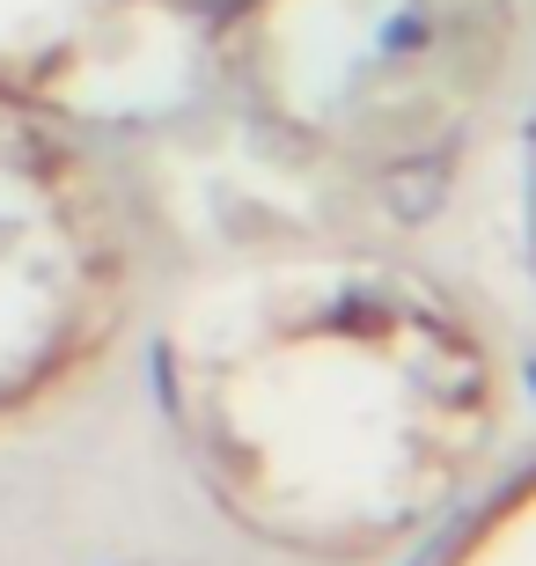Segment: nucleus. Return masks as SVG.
I'll list each match as a JSON object with an SVG mask.
<instances>
[{
	"label": "nucleus",
	"instance_id": "obj_1",
	"mask_svg": "<svg viewBox=\"0 0 536 566\" xmlns=\"http://www.w3.org/2000/svg\"><path fill=\"white\" fill-rule=\"evenodd\" d=\"M258 0H0V96L111 111L169 96L207 66H235Z\"/></svg>",
	"mask_w": 536,
	"mask_h": 566
}]
</instances>
